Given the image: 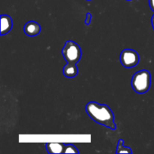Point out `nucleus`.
Wrapping results in <instances>:
<instances>
[{
    "label": "nucleus",
    "instance_id": "14",
    "mask_svg": "<svg viewBox=\"0 0 154 154\" xmlns=\"http://www.w3.org/2000/svg\"><path fill=\"white\" fill-rule=\"evenodd\" d=\"M127 1H131V0H127Z\"/></svg>",
    "mask_w": 154,
    "mask_h": 154
},
{
    "label": "nucleus",
    "instance_id": "7",
    "mask_svg": "<svg viewBox=\"0 0 154 154\" xmlns=\"http://www.w3.org/2000/svg\"><path fill=\"white\" fill-rule=\"evenodd\" d=\"M66 144L60 142H49L46 144V149L49 153H64Z\"/></svg>",
    "mask_w": 154,
    "mask_h": 154
},
{
    "label": "nucleus",
    "instance_id": "6",
    "mask_svg": "<svg viewBox=\"0 0 154 154\" xmlns=\"http://www.w3.org/2000/svg\"><path fill=\"white\" fill-rule=\"evenodd\" d=\"M13 26V22L10 16L7 14L1 15V35L7 34L11 29Z\"/></svg>",
    "mask_w": 154,
    "mask_h": 154
},
{
    "label": "nucleus",
    "instance_id": "13",
    "mask_svg": "<svg viewBox=\"0 0 154 154\" xmlns=\"http://www.w3.org/2000/svg\"><path fill=\"white\" fill-rule=\"evenodd\" d=\"M151 23H152V26H153V30H154V14L153 15V17H152Z\"/></svg>",
    "mask_w": 154,
    "mask_h": 154
},
{
    "label": "nucleus",
    "instance_id": "8",
    "mask_svg": "<svg viewBox=\"0 0 154 154\" xmlns=\"http://www.w3.org/2000/svg\"><path fill=\"white\" fill-rule=\"evenodd\" d=\"M63 75L66 78H75L78 73V69L75 63H68L63 67Z\"/></svg>",
    "mask_w": 154,
    "mask_h": 154
},
{
    "label": "nucleus",
    "instance_id": "3",
    "mask_svg": "<svg viewBox=\"0 0 154 154\" xmlns=\"http://www.w3.org/2000/svg\"><path fill=\"white\" fill-rule=\"evenodd\" d=\"M62 54L68 63H75L80 61L81 49L79 45L72 41H67L62 50Z\"/></svg>",
    "mask_w": 154,
    "mask_h": 154
},
{
    "label": "nucleus",
    "instance_id": "4",
    "mask_svg": "<svg viewBox=\"0 0 154 154\" xmlns=\"http://www.w3.org/2000/svg\"><path fill=\"white\" fill-rule=\"evenodd\" d=\"M121 64L126 68H132L138 64L140 57L138 53L132 49H124L120 56Z\"/></svg>",
    "mask_w": 154,
    "mask_h": 154
},
{
    "label": "nucleus",
    "instance_id": "2",
    "mask_svg": "<svg viewBox=\"0 0 154 154\" xmlns=\"http://www.w3.org/2000/svg\"><path fill=\"white\" fill-rule=\"evenodd\" d=\"M131 84L136 93H144L149 90L151 84V75L147 70H141L134 74Z\"/></svg>",
    "mask_w": 154,
    "mask_h": 154
},
{
    "label": "nucleus",
    "instance_id": "12",
    "mask_svg": "<svg viewBox=\"0 0 154 154\" xmlns=\"http://www.w3.org/2000/svg\"><path fill=\"white\" fill-rule=\"evenodd\" d=\"M149 5H150L151 10L154 11V0H149Z\"/></svg>",
    "mask_w": 154,
    "mask_h": 154
},
{
    "label": "nucleus",
    "instance_id": "1",
    "mask_svg": "<svg viewBox=\"0 0 154 154\" xmlns=\"http://www.w3.org/2000/svg\"><path fill=\"white\" fill-rule=\"evenodd\" d=\"M86 111L89 117L99 124L115 130L114 115L111 108L106 105H100L96 102H90L86 105Z\"/></svg>",
    "mask_w": 154,
    "mask_h": 154
},
{
    "label": "nucleus",
    "instance_id": "15",
    "mask_svg": "<svg viewBox=\"0 0 154 154\" xmlns=\"http://www.w3.org/2000/svg\"><path fill=\"white\" fill-rule=\"evenodd\" d=\"M87 1H90V0H87Z\"/></svg>",
    "mask_w": 154,
    "mask_h": 154
},
{
    "label": "nucleus",
    "instance_id": "5",
    "mask_svg": "<svg viewBox=\"0 0 154 154\" xmlns=\"http://www.w3.org/2000/svg\"><path fill=\"white\" fill-rule=\"evenodd\" d=\"M23 31L27 35L31 37L35 36L41 32V26L35 21H29L24 26Z\"/></svg>",
    "mask_w": 154,
    "mask_h": 154
},
{
    "label": "nucleus",
    "instance_id": "11",
    "mask_svg": "<svg viewBox=\"0 0 154 154\" xmlns=\"http://www.w3.org/2000/svg\"><path fill=\"white\" fill-rule=\"evenodd\" d=\"M91 18H92V14L90 13H87V18H86V20H85V23L87 25H89L91 22Z\"/></svg>",
    "mask_w": 154,
    "mask_h": 154
},
{
    "label": "nucleus",
    "instance_id": "10",
    "mask_svg": "<svg viewBox=\"0 0 154 154\" xmlns=\"http://www.w3.org/2000/svg\"><path fill=\"white\" fill-rule=\"evenodd\" d=\"M64 153H79V151L76 148V147L75 145H73V144H66Z\"/></svg>",
    "mask_w": 154,
    "mask_h": 154
},
{
    "label": "nucleus",
    "instance_id": "9",
    "mask_svg": "<svg viewBox=\"0 0 154 154\" xmlns=\"http://www.w3.org/2000/svg\"><path fill=\"white\" fill-rule=\"evenodd\" d=\"M132 150L129 147H125L123 146V140L120 139L118 141V144L117 147V151L116 153H132Z\"/></svg>",
    "mask_w": 154,
    "mask_h": 154
}]
</instances>
